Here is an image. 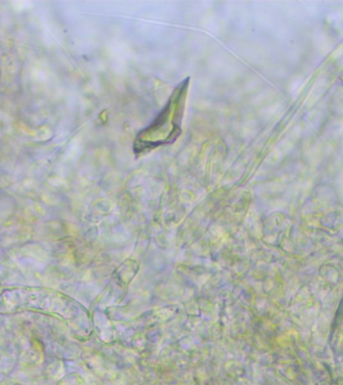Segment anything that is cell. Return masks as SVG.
Wrapping results in <instances>:
<instances>
[{
	"mask_svg": "<svg viewBox=\"0 0 343 385\" xmlns=\"http://www.w3.org/2000/svg\"><path fill=\"white\" fill-rule=\"evenodd\" d=\"M189 84V79H184L174 88L169 102L150 126L138 132L134 142L135 154L174 143L179 139L181 134Z\"/></svg>",
	"mask_w": 343,
	"mask_h": 385,
	"instance_id": "cell-1",
	"label": "cell"
}]
</instances>
